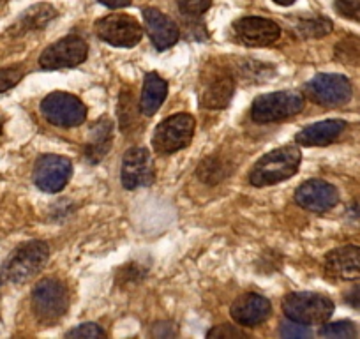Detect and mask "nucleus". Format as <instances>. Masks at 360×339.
<instances>
[{
    "mask_svg": "<svg viewBox=\"0 0 360 339\" xmlns=\"http://www.w3.org/2000/svg\"><path fill=\"white\" fill-rule=\"evenodd\" d=\"M302 154L297 145H285L269 154L262 155L252 166L249 174V182L255 188L274 186L283 181H288L299 172Z\"/></svg>",
    "mask_w": 360,
    "mask_h": 339,
    "instance_id": "1",
    "label": "nucleus"
},
{
    "mask_svg": "<svg viewBox=\"0 0 360 339\" xmlns=\"http://www.w3.org/2000/svg\"><path fill=\"white\" fill-rule=\"evenodd\" d=\"M50 258V248L43 241H29L20 244L2 264V278L15 285L32 279Z\"/></svg>",
    "mask_w": 360,
    "mask_h": 339,
    "instance_id": "2",
    "label": "nucleus"
},
{
    "mask_svg": "<svg viewBox=\"0 0 360 339\" xmlns=\"http://www.w3.org/2000/svg\"><path fill=\"white\" fill-rule=\"evenodd\" d=\"M283 313L288 320L302 325H323L334 313V302L314 292H293L283 299Z\"/></svg>",
    "mask_w": 360,
    "mask_h": 339,
    "instance_id": "3",
    "label": "nucleus"
},
{
    "mask_svg": "<svg viewBox=\"0 0 360 339\" xmlns=\"http://www.w3.org/2000/svg\"><path fill=\"white\" fill-rule=\"evenodd\" d=\"M304 106H306V99L299 92H270L255 99L251 106V119L258 124L279 122V120L299 115Z\"/></svg>",
    "mask_w": 360,
    "mask_h": 339,
    "instance_id": "4",
    "label": "nucleus"
},
{
    "mask_svg": "<svg viewBox=\"0 0 360 339\" xmlns=\"http://www.w3.org/2000/svg\"><path fill=\"white\" fill-rule=\"evenodd\" d=\"M69 307L68 288L55 278H46L37 283L32 290V311L37 321L51 325L60 320Z\"/></svg>",
    "mask_w": 360,
    "mask_h": 339,
    "instance_id": "5",
    "label": "nucleus"
},
{
    "mask_svg": "<svg viewBox=\"0 0 360 339\" xmlns=\"http://www.w3.org/2000/svg\"><path fill=\"white\" fill-rule=\"evenodd\" d=\"M195 117L189 113H175L158 124L152 136V145L159 154H173L191 143L195 136Z\"/></svg>",
    "mask_w": 360,
    "mask_h": 339,
    "instance_id": "6",
    "label": "nucleus"
},
{
    "mask_svg": "<svg viewBox=\"0 0 360 339\" xmlns=\"http://www.w3.org/2000/svg\"><path fill=\"white\" fill-rule=\"evenodd\" d=\"M307 99L325 108H338L352 99V82L335 72H320L304 85Z\"/></svg>",
    "mask_w": 360,
    "mask_h": 339,
    "instance_id": "7",
    "label": "nucleus"
},
{
    "mask_svg": "<svg viewBox=\"0 0 360 339\" xmlns=\"http://www.w3.org/2000/svg\"><path fill=\"white\" fill-rule=\"evenodd\" d=\"M235 92V78L219 65H209L200 79V105L207 110H221L230 105Z\"/></svg>",
    "mask_w": 360,
    "mask_h": 339,
    "instance_id": "8",
    "label": "nucleus"
},
{
    "mask_svg": "<svg viewBox=\"0 0 360 339\" xmlns=\"http://www.w3.org/2000/svg\"><path fill=\"white\" fill-rule=\"evenodd\" d=\"M41 113L57 127L82 126L86 119V106L68 92H51L41 103Z\"/></svg>",
    "mask_w": 360,
    "mask_h": 339,
    "instance_id": "9",
    "label": "nucleus"
},
{
    "mask_svg": "<svg viewBox=\"0 0 360 339\" xmlns=\"http://www.w3.org/2000/svg\"><path fill=\"white\" fill-rule=\"evenodd\" d=\"M94 30L99 39L117 48H133L143 37V29L138 20L129 15H120V13L98 20Z\"/></svg>",
    "mask_w": 360,
    "mask_h": 339,
    "instance_id": "10",
    "label": "nucleus"
},
{
    "mask_svg": "<svg viewBox=\"0 0 360 339\" xmlns=\"http://www.w3.org/2000/svg\"><path fill=\"white\" fill-rule=\"evenodd\" d=\"M89 55V46L79 36H65L57 43L50 44L41 53L39 65L46 71H57V69L76 68L83 64Z\"/></svg>",
    "mask_w": 360,
    "mask_h": 339,
    "instance_id": "11",
    "label": "nucleus"
},
{
    "mask_svg": "<svg viewBox=\"0 0 360 339\" xmlns=\"http://www.w3.org/2000/svg\"><path fill=\"white\" fill-rule=\"evenodd\" d=\"M72 175V165L68 158L44 154L34 165V184L44 193H60Z\"/></svg>",
    "mask_w": 360,
    "mask_h": 339,
    "instance_id": "12",
    "label": "nucleus"
},
{
    "mask_svg": "<svg viewBox=\"0 0 360 339\" xmlns=\"http://www.w3.org/2000/svg\"><path fill=\"white\" fill-rule=\"evenodd\" d=\"M155 170L150 152L143 147H133L124 154L120 181L126 189L147 188L154 182Z\"/></svg>",
    "mask_w": 360,
    "mask_h": 339,
    "instance_id": "13",
    "label": "nucleus"
},
{
    "mask_svg": "<svg viewBox=\"0 0 360 339\" xmlns=\"http://www.w3.org/2000/svg\"><path fill=\"white\" fill-rule=\"evenodd\" d=\"M235 39L245 46L265 48L274 44L281 36V29L276 22L259 16H244L233 23Z\"/></svg>",
    "mask_w": 360,
    "mask_h": 339,
    "instance_id": "14",
    "label": "nucleus"
},
{
    "mask_svg": "<svg viewBox=\"0 0 360 339\" xmlns=\"http://www.w3.org/2000/svg\"><path fill=\"white\" fill-rule=\"evenodd\" d=\"M297 205L309 212L323 214L334 209L339 202L338 189L327 181L321 179H311L300 184V188L295 191Z\"/></svg>",
    "mask_w": 360,
    "mask_h": 339,
    "instance_id": "15",
    "label": "nucleus"
},
{
    "mask_svg": "<svg viewBox=\"0 0 360 339\" xmlns=\"http://www.w3.org/2000/svg\"><path fill=\"white\" fill-rule=\"evenodd\" d=\"M230 313L235 324L242 327H256L269 320L272 314V304L259 293H244L231 304Z\"/></svg>",
    "mask_w": 360,
    "mask_h": 339,
    "instance_id": "16",
    "label": "nucleus"
},
{
    "mask_svg": "<svg viewBox=\"0 0 360 339\" xmlns=\"http://www.w3.org/2000/svg\"><path fill=\"white\" fill-rule=\"evenodd\" d=\"M325 272L334 279L355 281L360 279V248L359 245H342L332 249L325 257Z\"/></svg>",
    "mask_w": 360,
    "mask_h": 339,
    "instance_id": "17",
    "label": "nucleus"
},
{
    "mask_svg": "<svg viewBox=\"0 0 360 339\" xmlns=\"http://www.w3.org/2000/svg\"><path fill=\"white\" fill-rule=\"evenodd\" d=\"M143 22L148 37L158 51H165L172 48L179 41V27L169 16L155 8H143Z\"/></svg>",
    "mask_w": 360,
    "mask_h": 339,
    "instance_id": "18",
    "label": "nucleus"
},
{
    "mask_svg": "<svg viewBox=\"0 0 360 339\" xmlns=\"http://www.w3.org/2000/svg\"><path fill=\"white\" fill-rule=\"evenodd\" d=\"M346 129V122L341 119H327L321 122L311 124L299 131L295 141L304 147H325L341 136L342 131Z\"/></svg>",
    "mask_w": 360,
    "mask_h": 339,
    "instance_id": "19",
    "label": "nucleus"
},
{
    "mask_svg": "<svg viewBox=\"0 0 360 339\" xmlns=\"http://www.w3.org/2000/svg\"><path fill=\"white\" fill-rule=\"evenodd\" d=\"M113 138V124L112 120L103 117L98 122L92 126L89 133V140L85 143V158L86 161L96 165V162L103 161L105 155L108 154L110 147H112Z\"/></svg>",
    "mask_w": 360,
    "mask_h": 339,
    "instance_id": "20",
    "label": "nucleus"
},
{
    "mask_svg": "<svg viewBox=\"0 0 360 339\" xmlns=\"http://www.w3.org/2000/svg\"><path fill=\"white\" fill-rule=\"evenodd\" d=\"M168 96V83L158 75V72H147L141 89L140 110L145 117H152L165 103Z\"/></svg>",
    "mask_w": 360,
    "mask_h": 339,
    "instance_id": "21",
    "label": "nucleus"
},
{
    "mask_svg": "<svg viewBox=\"0 0 360 339\" xmlns=\"http://www.w3.org/2000/svg\"><path fill=\"white\" fill-rule=\"evenodd\" d=\"M55 16H57V11H55V8H51V6H32V8L27 9L25 13H22V16L16 20L15 25L11 27V32L20 36V34L30 32V30H41L43 27H46Z\"/></svg>",
    "mask_w": 360,
    "mask_h": 339,
    "instance_id": "22",
    "label": "nucleus"
},
{
    "mask_svg": "<svg viewBox=\"0 0 360 339\" xmlns=\"http://www.w3.org/2000/svg\"><path fill=\"white\" fill-rule=\"evenodd\" d=\"M297 32L302 37H323L332 32V22L327 18L302 20L297 25Z\"/></svg>",
    "mask_w": 360,
    "mask_h": 339,
    "instance_id": "23",
    "label": "nucleus"
},
{
    "mask_svg": "<svg viewBox=\"0 0 360 339\" xmlns=\"http://www.w3.org/2000/svg\"><path fill=\"white\" fill-rule=\"evenodd\" d=\"M318 334L321 338H341V339H349V338H356V328L352 321L348 320H339V321H332V324H327L325 321L323 327L320 328Z\"/></svg>",
    "mask_w": 360,
    "mask_h": 339,
    "instance_id": "24",
    "label": "nucleus"
},
{
    "mask_svg": "<svg viewBox=\"0 0 360 339\" xmlns=\"http://www.w3.org/2000/svg\"><path fill=\"white\" fill-rule=\"evenodd\" d=\"M223 168H224V165L223 162L217 161L216 158H207L205 161L200 165L198 177L202 179L203 182H207V184L216 186L221 179L226 177V174H224Z\"/></svg>",
    "mask_w": 360,
    "mask_h": 339,
    "instance_id": "25",
    "label": "nucleus"
},
{
    "mask_svg": "<svg viewBox=\"0 0 360 339\" xmlns=\"http://www.w3.org/2000/svg\"><path fill=\"white\" fill-rule=\"evenodd\" d=\"M23 75H25V68L22 64L0 69V92H6L9 89L16 87L22 82Z\"/></svg>",
    "mask_w": 360,
    "mask_h": 339,
    "instance_id": "26",
    "label": "nucleus"
},
{
    "mask_svg": "<svg viewBox=\"0 0 360 339\" xmlns=\"http://www.w3.org/2000/svg\"><path fill=\"white\" fill-rule=\"evenodd\" d=\"M335 55H338L339 60L348 62V64H355V62H359L360 60V39L349 37V39L341 41L338 46V50H335Z\"/></svg>",
    "mask_w": 360,
    "mask_h": 339,
    "instance_id": "27",
    "label": "nucleus"
},
{
    "mask_svg": "<svg viewBox=\"0 0 360 339\" xmlns=\"http://www.w3.org/2000/svg\"><path fill=\"white\" fill-rule=\"evenodd\" d=\"M176 6H179L180 13L186 16H202L212 6V0H176Z\"/></svg>",
    "mask_w": 360,
    "mask_h": 339,
    "instance_id": "28",
    "label": "nucleus"
},
{
    "mask_svg": "<svg viewBox=\"0 0 360 339\" xmlns=\"http://www.w3.org/2000/svg\"><path fill=\"white\" fill-rule=\"evenodd\" d=\"M281 338L285 339H302V338H311V331L307 325L299 324V321H283L281 331H279Z\"/></svg>",
    "mask_w": 360,
    "mask_h": 339,
    "instance_id": "29",
    "label": "nucleus"
},
{
    "mask_svg": "<svg viewBox=\"0 0 360 339\" xmlns=\"http://www.w3.org/2000/svg\"><path fill=\"white\" fill-rule=\"evenodd\" d=\"M334 8L342 18L360 23V0H334Z\"/></svg>",
    "mask_w": 360,
    "mask_h": 339,
    "instance_id": "30",
    "label": "nucleus"
},
{
    "mask_svg": "<svg viewBox=\"0 0 360 339\" xmlns=\"http://www.w3.org/2000/svg\"><path fill=\"white\" fill-rule=\"evenodd\" d=\"M68 338H86V339H94V338H106V332L99 327L98 324H82L78 327H75L72 331H69Z\"/></svg>",
    "mask_w": 360,
    "mask_h": 339,
    "instance_id": "31",
    "label": "nucleus"
},
{
    "mask_svg": "<svg viewBox=\"0 0 360 339\" xmlns=\"http://www.w3.org/2000/svg\"><path fill=\"white\" fill-rule=\"evenodd\" d=\"M207 335H209V338H245L244 332L238 331L237 327L228 324L217 325V327H214L212 331H209V334Z\"/></svg>",
    "mask_w": 360,
    "mask_h": 339,
    "instance_id": "32",
    "label": "nucleus"
},
{
    "mask_svg": "<svg viewBox=\"0 0 360 339\" xmlns=\"http://www.w3.org/2000/svg\"><path fill=\"white\" fill-rule=\"evenodd\" d=\"M345 300H346V304H348V306L360 309V285L353 286V288L349 290L348 293H346Z\"/></svg>",
    "mask_w": 360,
    "mask_h": 339,
    "instance_id": "33",
    "label": "nucleus"
},
{
    "mask_svg": "<svg viewBox=\"0 0 360 339\" xmlns=\"http://www.w3.org/2000/svg\"><path fill=\"white\" fill-rule=\"evenodd\" d=\"M99 2L110 9H120L131 6V0H99Z\"/></svg>",
    "mask_w": 360,
    "mask_h": 339,
    "instance_id": "34",
    "label": "nucleus"
},
{
    "mask_svg": "<svg viewBox=\"0 0 360 339\" xmlns=\"http://www.w3.org/2000/svg\"><path fill=\"white\" fill-rule=\"evenodd\" d=\"M274 2L279 6H292L295 0H274Z\"/></svg>",
    "mask_w": 360,
    "mask_h": 339,
    "instance_id": "35",
    "label": "nucleus"
},
{
    "mask_svg": "<svg viewBox=\"0 0 360 339\" xmlns=\"http://www.w3.org/2000/svg\"><path fill=\"white\" fill-rule=\"evenodd\" d=\"M2 127H4V117L0 115V134H2Z\"/></svg>",
    "mask_w": 360,
    "mask_h": 339,
    "instance_id": "36",
    "label": "nucleus"
},
{
    "mask_svg": "<svg viewBox=\"0 0 360 339\" xmlns=\"http://www.w3.org/2000/svg\"><path fill=\"white\" fill-rule=\"evenodd\" d=\"M0 2H6V0H0Z\"/></svg>",
    "mask_w": 360,
    "mask_h": 339,
    "instance_id": "37",
    "label": "nucleus"
}]
</instances>
